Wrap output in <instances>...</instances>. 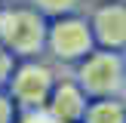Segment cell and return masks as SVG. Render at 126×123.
<instances>
[{
    "instance_id": "3",
    "label": "cell",
    "mask_w": 126,
    "mask_h": 123,
    "mask_svg": "<svg viewBox=\"0 0 126 123\" xmlns=\"http://www.w3.org/2000/svg\"><path fill=\"white\" fill-rule=\"evenodd\" d=\"M86 46H89V37H86L83 25L71 22V25H62V28L55 31V49H59L62 55H77V52H83Z\"/></svg>"
},
{
    "instance_id": "6",
    "label": "cell",
    "mask_w": 126,
    "mask_h": 123,
    "mask_svg": "<svg viewBox=\"0 0 126 123\" xmlns=\"http://www.w3.org/2000/svg\"><path fill=\"white\" fill-rule=\"evenodd\" d=\"M46 6H52V9H65V6H71L74 0H43Z\"/></svg>"
},
{
    "instance_id": "4",
    "label": "cell",
    "mask_w": 126,
    "mask_h": 123,
    "mask_svg": "<svg viewBox=\"0 0 126 123\" xmlns=\"http://www.w3.org/2000/svg\"><path fill=\"white\" fill-rule=\"evenodd\" d=\"M89 123H123V111L117 105H111V102L95 105V111L89 114Z\"/></svg>"
},
{
    "instance_id": "5",
    "label": "cell",
    "mask_w": 126,
    "mask_h": 123,
    "mask_svg": "<svg viewBox=\"0 0 126 123\" xmlns=\"http://www.w3.org/2000/svg\"><path fill=\"white\" fill-rule=\"evenodd\" d=\"M55 111H59L62 117H77L80 114V95L74 89H65L59 95V102H55Z\"/></svg>"
},
{
    "instance_id": "1",
    "label": "cell",
    "mask_w": 126,
    "mask_h": 123,
    "mask_svg": "<svg viewBox=\"0 0 126 123\" xmlns=\"http://www.w3.org/2000/svg\"><path fill=\"white\" fill-rule=\"evenodd\" d=\"M83 83L92 92H111L120 86V62L114 55H95L83 68Z\"/></svg>"
},
{
    "instance_id": "2",
    "label": "cell",
    "mask_w": 126,
    "mask_h": 123,
    "mask_svg": "<svg viewBox=\"0 0 126 123\" xmlns=\"http://www.w3.org/2000/svg\"><path fill=\"white\" fill-rule=\"evenodd\" d=\"M95 28H98V37L111 46L126 43V9L123 6H105L95 18Z\"/></svg>"
}]
</instances>
